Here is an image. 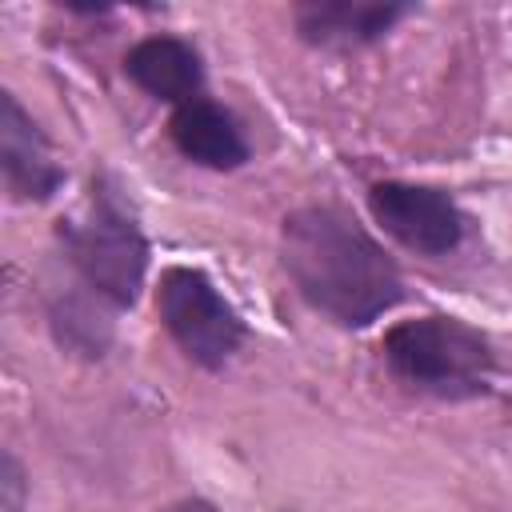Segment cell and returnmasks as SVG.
<instances>
[{
  "mask_svg": "<svg viewBox=\"0 0 512 512\" xmlns=\"http://www.w3.org/2000/svg\"><path fill=\"white\" fill-rule=\"evenodd\" d=\"M280 260L296 292L344 328H364L400 300L392 256L340 208L292 212L280 232Z\"/></svg>",
  "mask_w": 512,
  "mask_h": 512,
  "instance_id": "1",
  "label": "cell"
},
{
  "mask_svg": "<svg viewBox=\"0 0 512 512\" xmlns=\"http://www.w3.org/2000/svg\"><path fill=\"white\" fill-rule=\"evenodd\" d=\"M384 360L404 384L448 400L484 392L492 372L488 340L456 316L400 320L384 336Z\"/></svg>",
  "mask_w": 512,
  "mask_h": 512,
  "instance_id": "2",
  "label": "cell"
},
{
  "mask_svg": "<svg viewBox=\"0 0 512 512\" xmlns=\"http://www.w3.org/2000/svg\"><path fill=\"white\" fill-rule=\"evenodd\" d=\"M60 236H64L68 260L88 280V288H96L104 300L120 308L136 300L148 268V244L140 228L120 212V204H112L108 196H96L92 212L84 220L64 224Z\"/></svg>",
  "mask_w": 512,
  "mask_h": 512,
  "instance_id": "3",
  "label": "cell"
},
{
  "mask_svg": "<svg viewBox=\"0 0 512 512\" xmlns=\"http://www.w3.org/2000/svg\"><path fill=\"white\" fill-rule=\"evenodd\" d=\"M156 308L168 336L200 368H224L244 340V320L196 268H168L156 288Z\"/></svg>",
  "mask_w": 512,
  "mask_h": 512,
  "instance_id": "4",
  "label": "cell"
},
{
  "mask_svg": "<svg viewBox=\"0 0 512 512\" xmlns=\"http://www.w3.org/2000/svg\"><path fill=\"white\" fill-rule=\"evenodd\" d=\"M368 208L392 240L424 256H444L464 236V216L456 200L428 184H400V180L372 184Z\"/></svg>",
  "mask_w": 512,
  "mask_h": 512,
  "instance_id": "5",
  "label": "cell"
},
{
  "mask_svg": "<svg viewBox=\"0 0 512 512\" xmlns=\"http://www.w3.org/2000/svg\"><path fill=\"white\" fill-rule=\"evenodd\" d=\"M0 168L16 200H48L64 180L44 132L32 124L12 92L0 96Z\"/></svg>",
  "mask_w": 512,
  "mask_h": 512,
  "instance_id": "6",
  "label": "cell"
},
{
  "mask_svg": "<svg viewBox=\"0 0 512 512\" xmlns=\"http://www.w3.org/2000/svg\"><path fill=\"white\" fill-rule=\"evenodd\" d=\"M408 16V4H364V0H308L296 4V28L320 48H360L392 32Z\"/></svg>",
  "mask_w": 512,
  "mask_h": 512,
  "instance_id": "7",
  "label": "cell"
},
{
  "mask_svg": "<svg viewBox=\"0 0 512 512\" xmlns=\"http://www.w3.org/2000/svg\"><path fill=\"white\" fill-rule=\"evenodd\" d=\"M124 72L136 88H144L148 96L168 100L176 108L196 100L200 80H204L196 48L176 36H148V40L132 44L124 56Z\"/></svg>",
  "mask_w": 512,
  "mask_h": 512,
  "instance_id": "8",
  "label": "cell"
},
{
  "mask_svg": "<svg viewBox=\"0 0 512 512\" xmlns=\"http://www.w3.org/2000/svg\"><path fill=\"white\" fill-rule=\"evenodd\" d=\"M172 144L180 148V156H188L192 164H204V168H240L248 160V144H244V132L236 124V116L204 96L180 104L172 112Z\"/></svg>",
  "mask_w": 512,
  "mask_h": 512,
  "instance_id": "9",
  "label": "cell"
},
{
  "mask_svg": "<svg viewBox=\"0 0 512 512\" xmlns=\"http://www.w3.org/2000/svg\"><path fill=\"white\" fill-rule=\"evenodd\" d=\"M4 512H20V488H24V480H20V464L12 460V456H4Z\"/></svg>",
  "mask_w": 512,
  "mask_h": 512,
  "instance_id": "10",
  "label": "cell"
},
{
  "mask_svg": "<svg viewBox=\"0 0 512 512\" xmlns=\"http://www.w3.org/2000/svg\"><path fill=\"white\" fill-rule=\"evenodd\" d=\"M160 512H220V508L208 504V500H176V504H168V508H160Z\"/></svg>",
  "mask_w": 512,
  "mask_h": 512,
  "instance_id": "11",
  "label": "cell"
}]
</instances>
